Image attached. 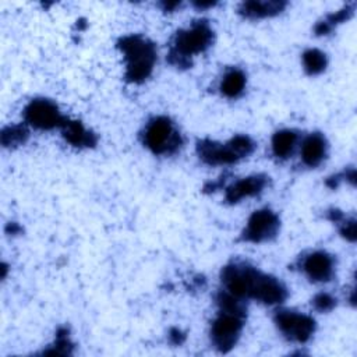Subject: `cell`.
<instances>
[{"instance_id":"cell-17","label":"cell","mask_w":357,"mask_h":357,"mask_svg":"<svg viewBox=\"0 0 357 357\" xmlns=\"http://www.w3.org/2000/svg\"><path fill=\"white\" fill-rule=\"evenodd\" d=\"M247 84V77L240 68H230L222 77L219 89L220 93L229 99H236L243 95Z\"/></svg>"},{"instance_id":"cell-21","label":"cell","mask_w":357,"mask_h":357,"mask_svg":"<svg viewBox=\"0 0 357 357\" xmlns=\"http://www.w3.org/2000/svg\"><path fill=\"white\" fill-rule=\"evenodd\" d=\"M311 304L319 312H329V311H332L335 308L336 298L332 294H329V293L321 291V293L314 296Z\"/></svg>"},{"instance_id":"cell-15","label":"cell","mask_w":357,"mask_h":357,"mask_svg":"<svg viewBox=\"0 0 357 357\" xmlns=\"http://www.w3.org/2000/svg\"><path fill=\"white\" fill-rule=\"evenodd\" d=\"M298 142V134L294 130H279L272 135L271 141V149L272 153L276 159L279 160H286L289 159Z\"/></svg>"},{"instance_id":"cell-28","label":"cell","mask_w":357,"mask_h":357,"mask_svg":"<svg viewBox=\"0 0 357 357\" xmlns=\"http://www.w3.org/2000/svg\"><path fill=\"white\" fill-rule=\"evenodd\" d=\"M6 275H7V265L3 264L1 265V279H6Z\"/></svg>"},{"instance_id":"cell-19","label":"cell","mask_w":357,"mask_h":357,"mask_svg":"<svg viewBox=\"0 0 357 357\" xmlns=\"http://www.w3.org/2000/svg\"><path fill=\"white\" fill-rule=\"evenodd\" d=\"M303 67L308 75H319L328 67V57L319 49H307L303 56Z\"/></svg>"},{"instance_id":"cell-12","label":"cell","mask_w":357,"mask_h":357,"mask_svg":"<svg viewBox=\"0 0 357 357\" xmlns=\"http://www.w3.org/2000/svg\"><path fill=\"white\" fill-rule=\"evenodd\" d=\"M301 162L308 167L319 166L328 155V141L321 132L308 134L300 146Z\"/></svg>"},{"instance_id":"cell-3","label":"cell","mask_w":357,"mask_h":357,"mask_svg":"<svg viewBox=\"0 0 357 357\" xmlns=\"http://www.w3.org/2000/svg\"><path fill=\"white\" fill-rule=\"evenodd\" d=\"M116 46L124 59L126 81L130 84L145 82L152 75L156 64L155 43L144 35L131 33L121 36Z\"/></svg>"},{"instance_id":"cell-22","label":"cell","mask_w":357,"mask_h":357,"mask_svg":"<svg viewBox=\"0 0 357 357\" xmlns=\"http://www.w3.org/2000/svg\"><path fill=\"white\" fill-rule=\"evenodd\" d=\"M339 225V231L343 238H346L350 243H354L357 238L356 234V219L354 218H346L337 223Z\"/></svg>"},{"instance_id":"cell-13","label":"cell","mask_w":357,"mask_h":357,"mask_svg":"<svg viewBox=\"0 0 357 357\" xmlns=\"http://www.w3.org/2000/svg\"><path fill=\"white\" fill-rule=\"evenodd\" d=\"M61 135L67 144L74 148L86 149L93 148L98 144V137L93 131L88 130L81 121L66 119L63 126L60 127Z\"/></svg>"},{"instance_id":"cell-18","label":"cell","mask_w":357,"mask_h":357,"mask_svg":"<svg viewBox=\"0 0 357 357\" xmlns=\"http://www.w3.org/2000/svg\"><path fill=\"white\" fill-rule=\"evenodd\" d=\"M29 138V130L26 124H11L1 130L0 142L4 148H17L24 145Z\"/></svg>"},{"instance_id":"cell-20","label":"cell","mask_w":357,"mask_h":357,"mask_svg":"<svg viewBox=\"0 0 357 357\" xmlns=\"http://www.w3.org/2000/svg\"><path fill=\"white\" fill-rule=\"evenodd\" d=\"M73 342L68 335L67 328H60L56 333L54 342L43 350V354H56V356H70L73 353Z\"/></svg>"},{"instance_id":"cell-1","label":"cell","mask_w":357,"mask_h":357,"mask_svg":"<svg viewBox=\"0 0 357 357\" xmlns=\"http://www.w3.org/2000/svg\"><path fill=\"white\" fill-rule=\"evenodd\" d=\"M223 289L243 300H257L265 305H279L287 298V287L275 276L247 262H230L220 272Z\"/></svg>"},{"instance_id":"cell-4","label":"cell","mask_w":357,"mask_h":357,"mask_svg":"<svg viewBox=\"0 0 357 357\" xmlns=\"http://www.w3.org/2000/svg\"><path fill=\"white\" fill-rule=\"evenodd\" d=\"M255 149V142L248 135H234L227 142H218L209 138L198 139L195 151L201 162L209 166H226L237 163L250 156Z\"/></svg>"},{"instance_id":"cell-10","label":"cell","mask_w":357,"mask_h":357,"mask_svg":"<svg viewBox=\"0 0 357 357\" xmlns=\"http://www.w3.org/2000/svg\"><path fill=\"white\" fill-rule=\"evenodd\" d=\"M300 269L314 283H326L335 275V259L326 251H312L300 261Z\"/></svg>"},{"instance_id":"cell-9","label":"cell","mask_w":357,"mask_h":357,"mask_svg":"<svg viewBox=\"0 0 357 357\" xmlns=\"http://www.w3.org/2000/svg\"><path fill=\"white\" fill-rule=\"evenodd\" d=\"M280 229L279 216L268 208L254 211L241 233V240L245 243L261 244L273 240Z\"/></svg>"},{"instance_id":"cell-27","label":"cell","mask_w":357,"mask_h":357,"mask_svg":"<svg viewBox=\"0 0 357 357\" xmlns=\"http://www.w3.org/2000/svg\"><path fill=\"white\" fill-rule=\"evenodd\" d=\"M216 3L215 1H195L194 6L198 7V8H209V7H213Z\"/></svg>"},{"instance_id":"cell-16","label":"cell","mask_w":357,"mask_h":357,"mask_svg":"<svg viewBox=\"0 0 357 357\" xmlns=\"http://www.w3.org/2000/svg\"><path fill=\"white\" fill-rule=\"evenodd\" d=\"M354 14V3H349L346 6H343L342 8L329 13L325 18L319 20L315 26H314V32L318 36H325L329 35L339 24L346 22L347 20H350Z\"/></svg>"},{"instance_id":"cell-25","label":"cell","mask_w":357,"mask_h":357,"mask_svg":"<svg viewBox=\"0 0 357 357\" xmlns=\"http://www.w3.org/2000/svg\"><path fill=\"white\" fill-rule=\"evenodd\" d=\"M21 231H22V227H21L18 223H15V222H10V223L6 226V233H7V234L15 236V234H20Z\"/></svg>"},{"instance_id":"cell-23","label":"cell","mask_w":357,"mask_h":357,"mask_svg":"<svg viewBox=\"0 0 357 357\" xmlns=\"http://www.w3.org/2000/svg\"><path fill=\"white\" fill-rule=\"evenodd\" d=\"M169 339L173 344H181L185 340V335L184 332H181L178 328H172L169 332Z\"/></svg>"},{"instance_id":"cell-2","label":"cell","mask_w":357,"mask_h":357,"mask_svg":"<svg viewBox=\"0 0 357 357\" xmlns=\"http://www.w3.org/2000/svg\"><path fill=\"white\" fill-rule=\"evenodd\" d=\"M215 32L206 20L192 21L187 28L178 29L172 38L167 61L180 70L192 66V57L208 50L213 43Z\"/></svg>"},{"instance_id":"cell-14","label":"cell","mask_w":357,"mask_h":357,"mask_svg":"<svg viewBox=\"0 0 357 357\" xmlns=\"http://www.w3.org/2000/svg\"><path fill=\"white\" fill-rule=\"evenodd\" d=\"M286 6L283 0H247L238 6V14L248 20L269 18L280 14Z\"/></svg>"},{"instance_id":"cell-24","label":"cell","mask_w":357,"mask_h":357,"mask_svg":"<svg viewBox=\"0 0 357 357\" xmlns=\"http://www.w3.org/2000/svg\"><path fill=\"white\" fill-rule=\"evenodd\" d=\"M326 218L331 220V222H333V223H339V222H342L343 219H344V213L342 212V211H339V209H336V208H332V209H329L328 212H326Z\"/></svg>"},{"instance_id":"cell-6","label":"cell","mask_w":357,"mask_h":357,"mask_svg":"<svg viewBox=\"0 0 357 357\" xmlns=\"http://www.w3.org/2000/svg\"><path fill=\"white\" fill-rule=\"evenodd\" d=\"M245 312L218 310V315L211 324V340L220 353H229L238 342L244 324Z\"/></svg>"},{"instance_id":"cell-5","label":"cell","mask_w":357,"mask_h":357,"mask_svg":"<svg viewBox=\"0 0 357 357\" xmlns=\"http://www.w3.org/2000/svg\"><path fill=\"white\" fill-rule=\"evenodd\" d=\"M142 144L153 155H173L183 146V137L167 116H155L148 120L142 132Z\"/></svg>"},{"instance_id":"cell-26","label":"cell","mask_w":357,"mask_h":357,"mask_svg":"<svg viewBox=\"0 0 357 357\" xmlns=\"http://www.w3.org/2000/svg\"><path fill=\"white\" fill-rule=\"evenodd\" d=\"M180 4H181L180 1H163V3H160L162 10L167 11V13H173L176 8L180 7Z\"/></svg>"},{"instance_id":"cell-11","label":"cell","mask_w":357,"mask_h":357,"mask_svg":"<svg viewBox=\"0 0 357 357\" xmlns=\"http://www.w3.org/2000/svg\"><path fill=\"white\" fill-rule=\"evenodd\" d=\"M269 177L266 174H251L243 177L233 184L227 185L225 190V199L227 204H237L244 198H251L259 195L268 185Z\"/></svg>"},{"instance_id":"cell-8","label":"cell","mask_w":357,"mask_h":357,"mask_svg":"<svg viewBox=\"0 0 357 357\" xmlns=\"http://www.w3.org/2000/svg\"><path fill=\"white\" fill-rule=\"evenodd\" d=\"M25 124L38 130L60 128L66 121L59 106L47 98H35L24 107Z\"/></svg>"},{"instance_id":"cell-7","label":"cell","mask_w":357,"mask_h":357,"mask_svg":"<svg viewBox=\"0 0 357 357\" xmlns=\"http://www.w3.org/2000/svg\"><path fill=\"white\" fill-rule=\"evenodd\" d=\"M273 321L279 332L290 342L307 343L315 333V319L307 314L297 312L293 310L276 311Z\"/></svg>"}]
</instances>
